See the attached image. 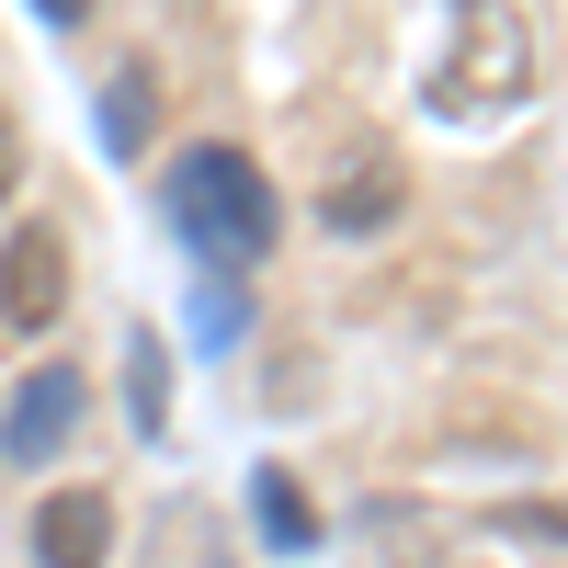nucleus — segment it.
<instances>
[{
	"label": "nucleus",
	"instance_id": "nucleus-1",
	"mask_svg": "<svg viewBox=\"0 0 568 568\" xmlns=\"http://www.w3.org/2000/svg\"><path fill=\"white\" fill-rule=\"evenodd\" d=\"M433 125H500L535 103V23L524 0H444V45L420 69Z\"/></svg>",
	"mask_w": 568,
	"mask_h": 568
},
{
	"label": "nucleus",
	"instance_id": "nucleus-2",
	"mask_svg": "<svg viewBox=\"0 0 568 568\" xmlns=\"http://www.w3.org/2000/svg\"><path fill=\"white\" fill-rule=\"evenodd\" d=\"M160 205H171V227L205 262H262L284 240V205H273V182H262L251 149H182L160 171Z\"/></svg>",
	"mask_w": 568,
	"mask_h": 568
},
{
	"label": "nucleus",
	"instance_id": "nucleus-3",
	"mask_svg": "<svg viewBox=\"0 0 568 568\" xmlns=\"http://www.w3.org/2000/svg\"><path fill=\"white\" fill-rule=\"evenodd\" d=\"M69 318V227L58 216H12L0 227V329H58Z\"/></svg>",
	"mask_w": 568,
	"mask_h": 568
},
{
	"label": "nucleus",
	"instance_id": "nucleus-4",
	"mask_svg": "<svg viewBox=\"0 0 568 568\" xmlns=\"http://www.w3.org/2000/svg\"><path fill=\"white\" fill-rule=\"evenodd\" d=\"M307 216H318V240H353V251H364V240H387V227L409 216V171H398L387 149H353L342 171L318 182Z\"/></svg>",
	"mask_w": 568,
	"mask_h": 568
},
{
	"label": "nucleus",
	"instance_id": "nucleus-5",
	"mask_svg": "<svg viewBox=\"0 0 568 568\" xmlns=\"http://www.w3.org/2000/svg\"><path fill=\"white\" fill-rule=\"evenodd\" d=\"M80 409H91L80 364H34L23 387H12V409H0V455H12V466H45V455L80 433Z\"/></svg>",
	"mask_w": 568,
	"mask_h": 568
},
{
	"label": "nucleus",
	"instance_id": "nucleus-6",
	"mask_svg": "<svg viewBox=\"0 0 568 568\" xmlns=\"http://www.w3.org/2000/svg\"><path fill=\"white\" fill-rule=\"evenodd\" d=\"M34 568H114V500L103 489H45L34 500Z\"/></svg>",
	"mask_w": 568,
	"mask_h": 568
},
{
	"label": "nucleus",
	"instance_id": "nucleus-7",
	"mask_svg": "<svg viewBox=\"0 0 568 568\" xmlns=\"http://www.w3.org/2000/svg\"><path fill=\"white\" fill-rule=\"evenodd\" d=\"M149 125H160V69H149V58H125V69L103 80V149L136 160V149H149Z\"/></svg>",
	"mask_w": 568,
	"mask_h": 568
},
{
	"label": "nucleus",
	"instance_id": "nucleus-8",
	"mask_svg": "<svg viewBox=\"0 0 568 568\" xmlns=\"http://www.w3.org/2000/svg\"><path fill=\"white\" fill-rule=\"evenodd\" d=\"M251 511H262V535H273L284 557H307V546H318V511H307V489L284 478V466H262V478H251Z\"/></svg>",
	"mask_w": 568,
	"mask_h": 568
},
{
	"label": "nucleus",
	"instance_id": "nucleus-9",
	"mask_svg": "<svg viewBox=\"0 0 568 568\" xmlns=\"http://www.w3.org/2000/svg\"><path fill=\"white\" fill-rule=\"evenodd\" d=\"M125 375H136V433L160 444V420H171V364H160V342H149V329L125 342Z\"/></svg>",
	"mask_w": 568,
	"mask_h": 568
},
{
	"label": "nucleus",
	"instance_id": "nucleus-10",
	"mask_svg": "<svg viewBox=\"0 0 568 568\" xmlns=\"http://www.w3.org/2000/svg\"><path fill=\"white\" fill-rule=\"evenodd\" d=\"M375 546H387L398 568H455L444 546H420V524H409V511H375Z\"/></svg>",
	"mask_w": 568,
	"mask_h": 568
},
{
	"label": "nucleus",
	"instance_id": "nucleus-11",
	"mask_svg": "<svg viewBox=\"0 0 568 568\" xmlns=\"http://www.w3.org/2000/svg\"><path fill=\"white\" fill-rule=\"evenodd\" d=\"M194 329H205V342H240V296H227V273L194 284Z\"/></svg>",
	"mask_w": 568,
	"mask_h": 568
},
{
	"label": "nucleus",
	"instance_id": "nucleus-12",
	"mask_svg": "<svg viewBox=\"0 0 568 568\" xmlns=\"http://www.w3.org/2000/svg\"><path fill=\"white\" fill-rule=\"evenodd\" d=\"M12 194H23V125L0 114V205H12Z\"/></svg>",
	"mask_w": 568,
	"mask_h": 568
},
{
	"label": "nucleus",
	"instance_id": "nucleus-13",
	"mask_svg": "<svg viewBox=\"0 0 568 568\" xmlns=\"http://www.w3.org/2000/svg\"><path fill=\"white\" fill-rule=\"evenodd\" d=\"M34 12H45V23L69 34V23H91V0H34Z\"/></svg>",
	"mask_w": 568,
	"mask_h": 568
}]
</instances>
